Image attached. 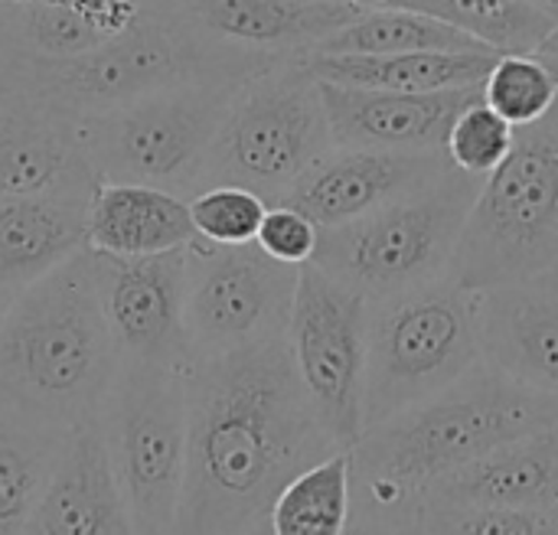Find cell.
<instances>
[{"instance_id": "6da1fadb", "label": "cell", "mask_w": 558, "mask_h": 535, "mask_svg": "<svg viewBox=\"0 0 558 535\" xmlns=\"http://www.w3.org/2000/svg\"><path fill=\"white\" fill-rule=\"evenodd\" d=\"M343 451L320 422L288 333L186 366V477L173 535H239L281 490Z\"/></svg>"}, {"instance_id": "7a4b0ae2", "label": "cell", "mask_w": 558, "mask_h": 535, "mask_svg": "<svg viewBox=\"0 0 558 535\" xmlns=\"http://www.w3.org/2000/svg\"><path fill=\"white\" fill-rule=\"evenodd\" d=\"M121 369L92 248L16 291L0 324V405L75 431L98 412Z\"/></svg>"}, {"instance_id": "3957f363", "label": "cell", "mask_w": 558, "mask_h": 535, "mask_svg": "<svg viewBox=\"0 0 558 535\" xmlns=\"http://www.w3.org/2000/svg\"><path fill=\"white\" fill-rule=\"evenodd\" d=\"M556 422V396L477 363L445 392L363 431L350 451L353 494L389 507L422 503L438 477Z\"/></svg>"}, {"instance_id": "277c9868", "label": "cell", "mask_w": 558, "mask_h": 535, "mask_svg": "<svg viewBox=\"0 0 558 535\" xmlns=\"http://www.w3.org/2000/svg\"><path fill=\"white\" fill-rule=\"evenodd\" d=\"M288 56L222 42L141 3V13L98 46L65 59H0V88L26 92L75 114H95L128 98L199 82H245Z\"/></svg>"}, {"instance_id": "5b68a950", "label": "cell", "mask_w": 558, "mask_h": 535, "mask_svg": "<svg viewBox=\"0 0 558 535\" xmlns=\"http://www.w3.org/2000/svg\"><path fill=\"white\" fill-rule=\"evenodd\" d=\"M481 360V291L454 275L369 301L363 431L445 392Z\"/></svg>"}, {"instance_id": "8992f818", "label": "cell", "mask_w": 558, "mask_h": 535, "mask_svg": "<svg viewBox=\"0 0 558 535\" xmlns=\"http://www.w3.org/2000/svg\"><path fill=\"white\" fill-rule=\"evenodd\" d=\"M481 180L451 167L373 212L320 229L314 265L366 301L392 297L451 275Z\"/></svg>"}, {"instance_id": "52a82bcc", "label": "cell", "mask_w": 558, "mask_h": 535, "mask_svg": "<svg viewBox=\"0 0 558 535\" xmlns=\"http://www.w3.org/2000/svg\"><path fill=\"white\" fill-rule=\"evenodd\" d=\"M558 262V101L517 127L507 160L481 180L451 275L474 291L530 281Z\"/></svg>"}, {"instance_id": "ba28073f", "label": "cell", "mask_w": 558, "mask_h": 535, "mask_svg": "<svg viewBox=\"0 0 558 535\" xmlns=\"http://www.w3.org/2000/svg\"><path fill=\"white\" fill-rule=\"evenodd\" d=\"M330 147L320 78L304 56H288L235 88L206 154L199 190L245 186L271 206Z\"/></svg>"}, {"instance_id": "9c48e42d", "label": "cell", "mask_w": 558, "mask_h": 535, "mask_svg": "<svg viewBox=\"0 0 558 535\" xmlns=\"http://www.w3.org/2000/svg\"><path fill=\"white\" fill-rule=\"evenodd\" d=\"M239 85H173L82 114L85 150L98 183H147L186 199L199 193L206 154Z\"/></svg>"}, {"instance_id": "30bf717a", "label": "cell", "mask_w": 558, "mask_h": 535, "mask_svg": "<svg viewBox=\"0 0 558 535\" xmlns=\"http://www.w3.org/2000/svg\"><path fill=\"white\" fill-rule=\"evenodd\" d=\"M98 431L137 535H173L186 477V369L121 363Z\"/></svg>"}, {"instance_id": "8fae6325", "label": "cell", "mask_w": 558, "mask_h": 535, "mask_svg": "<svg viewBox=\"0 0 558 535\" xmlns=\"http://www.w3.org/2000/svg\"><path fill=\"white\" fill-rule=\"evenodd\" d=\"M301 268L248 245H186V346L190 363L226 356L288 333Z\"/></svg>"}, {"instance_id": "7c38bea8", "label": "cell", "mask_w": 558, "mask_h": 535, "mask_svg": "<svg viewBox=\"0 0 558 535\" xmlns=\"http://www.w3.org/2000/svg\"><path fill=\"white\" fill-rule=\"evenodd\" d=\"M366 311L369 301L360 291L314 262L301 265L288 343L320 422L343 451H353L363 438Z\"/></svg>"}, {"instance_id": "4fadbf2b", "label": "cell", "mask_w": 558, "mask_h": 535, "mask_svg": "<svg viewBox=\"0 0 558 535\" xmlns=\"http://www.w3.org/2000/svg\"><path fill=\"white\" fill-rule=\"evenodd\" d=\"M98 301L121 363L186 369V248L118 258L92 248Z\"/></svg>"}, {"instance_id": "5bb4252c", "label": "cell", "mask_w": 558, "mask_h": 535, "mask_svg": "<svg viewBox=\"0 0 558 535\" xmlns=\"http://www.w3.org/2000/svg\"><path fill=\"white\" fill-rule=\"evenodd\" d=\"M92 170L82 114L46 98L0 88V193L92 199Z\"/></svg>"}, {"instance_id": "9a60e30c", "label": "cell", "mask_w": 558, "mask_h": 535, "mask_svg": "<svg viewBox=\"0 0 558 535\" xmlns=\"http://www.w3.org/2000/svg\"><path fill=\"white\" fill-rule=\"evenodd\" d=\"M451 167L454 163L445 150L330 147L294 180V186L278 203L301 209L320 229H333L415 186L438 180Z\"/></svg>"}, {"instance_id": "2e32d148", "label": "cell", "mask_w": 558, "mask_h": 535, "mask_svg": "<svg viewBox=\"0 0 558 535\" xmlns=\"http://www.w3.org/2000/svg\"><path fill=\"white\" fill-rule=\"evenodd\" d=\"M333 147L445 150L454 118L484 98V85L445 92H389L320 82Z\"/></svg>"}, {"instance_id": "e0dca14e", "label": "cell", "mask_w": 558, "mask_h": 535, "mask_svg": "<svg viewBox=\"0 0 558 535\" xmlns=\"http://www.w3.org/2000/svg\"><path fill=\"white\" fill-rule=\"evenodd\" d=\"M222 42L265 52L304 56L320 39L356 20L350 0H141Z\"/></svg>"}, {"instance_id": "ac0fdd59", "label": "cell", "mask_w": 558, "mask_h": 535, "mask_svg": "<svg viewBox=\"0 0 558 535\" xmlns=\"http://www.w3.org/2000/svg\"><path fill=\"white\" fill-rule=\"evenodd\" d=\"M481 360L558 399V291L543 278L481 291Z\"/></svg>"}, {"instance_id": "d6986e66", "label": "cell", "mask_w": 558, "mask_h": 535, "mask_svg": "<svg viewBox=\"0 0 558 535\" xmlns=\"http://www.w3.org/2000/svg\"><path fill=\"white\" fill-rule=\"evenodd\" d=\"M20 535H137L98 422L72 431L49 487Z\"/></svg>"}, {"instance_id": "ffe728a7", "label": "cell", "mask_w": 558, "mask_h": 535, "mask_svg": "<svg viewBox=\"0 0 558 535\" xmlns=\"http://www.w3.org/2000/svg\"><path fill=\"white\" fill-rule=\"evenodd\" d=\"M422 500L558 510V422L438 477L425 487Z\"/></svg>"}, {"instance_id": "44dd1931", "label": "cell", "mask_w": 558, "mask_h": 535, "mask_svg": "<svg viewBox=\"0 0 558 535\" xmlns=\"http://www.w3.org/2000/svg\"><path fill=\"white\" fill-rule=\"evenodd\" d=\"M196 239L190 199L147 183H98L88 203V248L141 258L186 248Z\"/></svg>"}, {"instance_id": "7402d4cb", "label": "cell", "mask_w": 558, "mask_h": 535, "mask_svg": "<svg viewBox=\"0 0 558 535\" xmlns=\"http://www.w3.org/2000/svg\"><path fill=\"white\" fill-rule=\"evenodd\" d=\"M88 203L0 193V281L23 291L78 255L88 245Z\"/></svg>"}, {"instance_id": "603a6c76", "label": "cell", "mask_w": 558, "mask_h": 535, "mask_svg": "<svg viewBox=\"0 0 558 535\" xmlns=\"http://www.w3.org/2000/svg\"><path fill=\"white\" fill-rule=\"evenodd\" d=\"M500 49L471 52H392V56H304L320 82L389 92H445L484 85Z\"/></svg>"}, {"instance_id": "cb8c5ba5", "label": "cell", "mask_w": 558, "mask_h": 535, "mask_svg": "<svg viewBox=\"0 0 558 535\" xmlns=\"http://www.w3.org/2000/svg\"><path fill=\"white\" fill-rule=\"evenodd\" d=\"M72 431L0 405V535H20L49 487Z\"/></svg>"}, {"instance_id": "d4e9b609", "label": "cell", "mask_w": 558, "mask_h": 535, "mask_svg": "<svg viewBox=\"0 0 558 535\" xmlns=\"http://www.w3.org/2000/svg\"><path fill=\"white\" fill-rule=\"evenodd\" d=\"M471 52L494 49L474 33L405 7L363 10L304 56H392V52Z\"/></svg>"}, {"instance_id": "484cf974", "label": "cell", "mask_w": 558, "mask_h": 535, "mask_svg": "<svg viewBox=\"0 0 558 535\" xmlns=\"http://www.w3.org/2000/svg\"><path fill=\"white\" fill-rule=\"evenodd\" d=\"M108 39L72 0H0V59H65Z\"/></svg>"}, {"instance_id": "4316f807", "label": "cell", "mask_w": 558, "mask_h": 535, "mask_svg": "<svg viewBox=\"0 0 558 535\" xmlns=\"http://www.w3.org/2000/svg\"><path fill=\"white\" fill-rule=\"evenodd\" d=\"M353 510V458L337 451L298 474L271 507L275 535H343Z\"/></svg>"}, {"instance_id": "83f0119b", "label": "cell", "mask_w": 558, "mask_h": 535, "mask_svg": "<svg viewBox=\"0 0 558 535\" xmlns=\"http://www.w3.org/2000/svg\"><path fill=\"white\" fill-rule=\"evenodd\" d=\"M389 7L448 20L500 52H533L558 26L530 0H392Z\"/></svg>"}, {"instance_id": "f1b7e54d", "label": "cell", "mask_w": 558, "mask_h": 535, "mask_svg": "<svg viewBox=\"0 0 558 535\" xmlns=\"http://www.w3.org/2000/svg\"><path fill=\"white\" fill-rule=\"evenodd\" d=\"M484 101L513 127H526L558 101L556 72L536 52H504L484 78Z\"/></svg>"}, {"instance_id": "f546056e", "label": "cell", "mask_w": 558, "mask_h": 535, "mask_svg": "<svg viewBox=\"0 0 558 535\" xmlns=\"http://www.w3.org/2000/svg\"><path fill=\"white\" fill-rule=\"evenodd\" d=\"M422 535H558V510L422 500Z\"/></svg>"}, {"instance_id": "4dcf8cb0", "label": "cell", "mask_w": 558, "mask_h": 535, "mask_svg": "<svg viewBox=\"0 0 558 535\" xmlns=\"http://www.w3.org/2000/svg\"><path fill=\"white\" fill-rule=\"evenodd\" d=\"M268 199L245 186H206L190 196V219L196 239L213 245H248L258 239Z\"/></svg>"}, {"instance_id": "1f68e13d", "label": "cell", "mask_w": 558, "mask_h": 535, "mask_svg": "<svg viewBox=\"0 0 558 535\" xmlns=\"http://www.w3.org/2000/svg\"><path fill=\"white\" fill-rule=\"evenodd\" d=\"M513 141L517 127L504 114H497L484 98H477L454 118L445 154L461 173L484 180L507 160Z\"/></svg>"}, {"instance_id": "d6a6232c", "label": "cell", "mask_w": 558, "mask_h": 535, "mask_svg": "<svg viewBox=\"0 0 558 535\" xmlns=\"http://www.w3.org/2000/svg\"><path fill=\"white\" fill-rule=\"evenodd\" d=\"M265 255H271L275 262L281 265H307L317 258V245H320V226L304 216L301 209L294 206H284V203H271L265 219H262V229H258V239Z\"/></svg>"}, {"instance_id": "836d02e7", "label": "cell", "mask_w": 558, "mask_h": 535, "mask_svg": "<svg viewBox=\"0 0 558 535\" xmlns=\"http://www.w3.org/2000/svg\"><path fill=\"white\" fill-rule=\"evenodd\" d=\"M418 516H422V503L389 507L363 494H353V510L343 535H422Z\"/></svg>"}, {"instance_id": "e575fe53", "label": "cell", "mask_w": 558, "mask_h": 535, "mask_svg": "<svg viewBox=\"0 0 558 535\" xmlns=\"http://www.w3.org/2000/svg\"><path fill=\"white\" fill-rule=\"evenodd\" d=\"M533 52H536V56H539L553 72H556V78H558V26L549 33V36H546V39H543V42H539V46H536V49H533Z\"/></svg>"}, {"instance_id": "d590c367", "label": "cell", "mask_w": 558, "mask_h": 535, "mask_svg": "<svg viewBox=\"0 0 558 535\" xmlns=\"http://www.w3.org/2000/svg\"><path fill=\"white\" fill-rule=\"evenodd\" d=\"M13 297H16V291H13V288H7V284L0 281V324H3V317H7V311H10V304H13Z\"/></svg>"}, {"instance_id": "8d00e7d4", "label": "cell", "mask_w": 558, "mask_h": 535, "mask_svg": "<svg viewBox=\"0 0 558 535\" xmlns=\"http://www.w3.org/2000/svg\"><path fill=\"white\" fill-rule=\"evenodd\" d=\"M239 535H275V526H271V516H265L262 523H255V526H248L245 533Z\"/></svg>"}, {"instance_id": "74e56055", "label": "cell", "mask_w": 558, "mask_h": 535, "mask_svg": "<svg viewBox=\"0 0 558 535\" xmlns=\"http://www.w3.org/2000/svg\"><path fill=\"white\" fill-rule=\"evenodd\" d=\"M530 3H533L536 10H543L546 16H553L558 23V0H530Z\"/></svg>"}, {"instance_id": "f35d334b", "label": "cell", "mask_w": 558, "mask_h": 535, "mask_svg": "<svg viewBox=\"0 0 558 535\" xmlns=\"http://www.w3.org/2000/svg\"><path fill=\"white\" fill-rule=\"evenodd\" d=\"M356 10H383V7H389L392 0H350Z\"/></svg>"}, {"instance_id": "ab89813d", "label": "cell", "mask_w": 558, "mask_h": 535, "mask_svg": "<svg viewBox=\"0 0 558 535\" xmlns=\"http://www.w3.org/2000/svg\"><path fill=\"white\" fill-rule=\"evenodd\" d=\"M539 278H543L546 284H553V288H556V291H558V262H556V265H553V268H549V271H546V275H539Z\"/></svg>"}]
</instances>
